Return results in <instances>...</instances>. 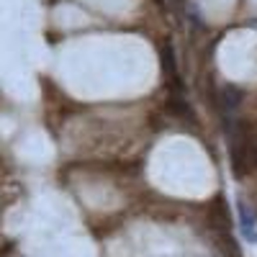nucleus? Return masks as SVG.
<instances>
[{
    "mask_svg": "<svg viewBox=\"0 0 257 257\" xmlns=\"http://www.w3.org/2000/svg\"><path fill=\"white\" fill-rule=\"evenodd\" d=\"M239 100H242V90L237 88V85H226V88L221 90V103L226 105V108H239Z\"/></svg>",
    "mask_w": 257,
    "mask_h": 257,
    "instance_id": "nucleus-2",
    "label": "nucleus"
},
{
    "mask_svg": "<svg viewBox=\"0 0 257 257\" xmlns=\"http://www.w3.org/2000/svg\"><path fill=\"white\" fill-rule=\"evenodd\" d=\"M237 213H239V231H242L244 242L257 244V216L244 198H237Z\"/></svg>",
    "mask_w": 257,
    "mask_h": 257,
    "instance_id": "nucleus-1",
    "label": "nucleus"
}]
</instances>
